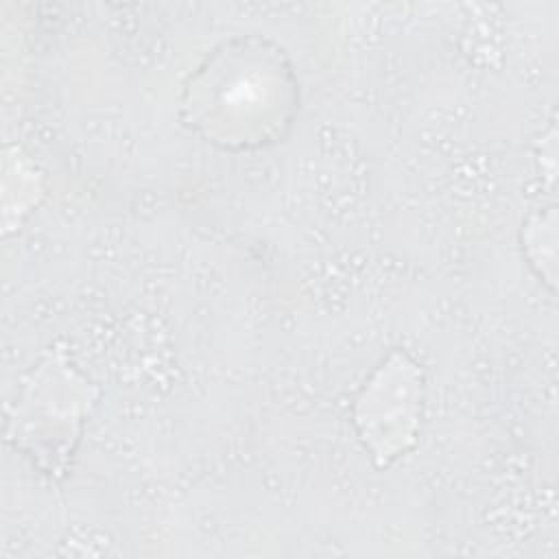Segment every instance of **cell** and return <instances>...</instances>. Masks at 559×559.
<instances>
[{"label": "cell", "mask_w": 559, "mask_h": 559, "mask_svg": "<svg viewBox=\"0 0 559 559\" xmlns=\"http://www.w3.org/2000/svg\"><path fill=\"white\" fill-rule=\"evenodd\" d=\"M183 120L207 142L229 151L282 138L297 107V83L284 57L264 44H225L190 76Z\"/></svg>", "instance_id": "6da1fadb"}, {"label": "cell", "mask_w": 559, "mask_h": 559, "mask_svg": "<svg viewBox=\"0 0 559 559\" xmlns=\"http://www.w3.org/2000/svg\"><path fill=\"white\" fill-rule=\"evenodd\" d=\"M92 404V384L55 354L33 371L15 400L7 417V439L46 476L59 478L68 469Z\"/></svg>", "instance_id": "7a4b0ae2"}, {"label": "cell", "mask_w": 559, "mask_h": 559, "mask_svg": "<svg viewBox=\"0 0 559 559\" xmlns=\"http://www.w3.org/2000/svg\"><path fill=\"white\" fill-rule=\"evenodd\" d=\"M426 371L406 349L389 352L354 400L358 441L378 469L413 452L421 432Z\"/></svg>", "instance_id": "3957f363"}, {"label": "cell", "mask_w": 559, "mask_h": 559, "mask_svg": "<svg viewBox=\"0 0 559 559\" xmlns=\"http://www.w3.org/2000/svg\"><path fill=\"white\" fill-rule=\"evenodd\" d=\"M522 253L528 264L546 280L555 284V207L548 212H533L522 223Z\"/></svg>", "instance_id": "277c9868"}]
</instances>
